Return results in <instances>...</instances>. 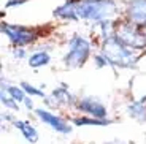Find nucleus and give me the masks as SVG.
I'll return each mask as SVG.
<instances>
[{"mask_svg": "<svg viewBox=\"0 0 146 144\" xmlns=\"http://www.w3.org/2000/svg\"><path fill=\"white\" fill-rule=\"evenodd\" d=\"M116 11L113 0H67L54 15L65 19H88V21H105Z\"/></svg>", "mask_w": 146, "mask_h": 144, "instance_id": "f257e3e1", "label": "nucleus"}, {"mask_svg": "<svg viewBox=\"0 0 146 144\" xmlns=\"http://www.w3.org/2000/svg\"><path fill=\"white\" fill-rule=\"evenodd\" d=\"M103 57L106 59L108 65H121V67H132L138 60V55L127 46L114 38H110L105 41L103 46Z\"/></svg>", "mask_w": 146, "mask_h": 144, "instance_id": "f03ea898", "label": "nucleus"}, {"mask_svg": "<svg viewBox=\"0 0 146 144\" xmlns=\"http://www.w3.org/2000/svg\"><path fill=\"white\" fill-rule=\"evenodd\" d=\"M89 54H91L89 41L80 35H75L68 41V52L65 55V63L68 67H81L88 60Z\"/></svg>", "mask_w": 146, "mask_h": 144, "instance_id": "7ed1b4c3", "label": "nucleus"}, {"mask_svg": "<svg viewBox=\"0 0 146 144\" xmlns=\"http://www.w3.org/2000/svg\"><path fill=\"white\" fill-rule=\"evenodd\" d=\"M116 40L132 51L143 49L146 46V33L140 32L135 24H122L116 32Z\"/></svg>", "mask_w": 146, "mask_h": 144, "instance_id": "20e7f679", "label": "nucleus"}, {"mask_svg": "<svg viewBox=\"0 0 146 144\" xmlns=\"http://www.w3.org/2000/svg\"><path fill=\"white\" fill-rule=\"evenodd\" d=\"M2 32L10 38L11 41L18 46L27 44L30 41H33L35 38V32L32 29H27L24 25H11V24H2Z\"/></svg>", "mask_w": 146, "mask_h": 144, "instance_id": "39448f33", "label": "nucleus"}, {"mask_svg": "<svg viewBox=\"0 0 146 144\" xmlns=\"http://www.w3.org/2000/svg\"><path fill=\"white\" fill-rule=\"evenodd\" d=\"M129 19L137 27H146V0H132L127 8Z\"/></svg>", "mask_w": 146, "mask_h": 144, "instance_id": "423d86ee", "label": "nucleus"}, {"mask_svg": "<svg viewBox=\"0 0 146 144\" xmlns=\"http://www.w3.org/2000/svg\"><path fill=\"white\" fill-rule=\"evenodd\" d=\"M35 112L46 125H49L52 130H56V131H60V133H70V131H72V127H70L68 124H65L60 117L51 114V112L46 111V109H36Z\"/></svg>", "mask_w": 146, "mask_h": 144, "instance_id": "0eeeda50", "label": "nucleus"}, {"mask_svg": "<svg viewBox=\"0 0 146 144\" xmlns=\"http://www.w3.org/2000/svg\"><path fill=\"white\" fill-rule=\"evenodd\" d=\"M78 108L91 114L94 119H105L106 117V108L95 98H83L81 101H78Z\"/></svg>", "mask_w": 146, "mask_h": 144, "instance_id": "6e6552de", "label": "nucleus"}, {"mask_svg": "<svg viewBox=\"0 0 146 144\" xmlns=\"http://www.w3.org/2000/svg\"><path fill=\"white\" fill-rule=\"evenodd\" d=\"M15 127L21 130L22 136L26 138L29 143H36V141H38V133H36V130L33 128L30 124L24 122V120H16V122H15Z\"/></svg>", "mask_w": 146, "mask_h": 144, "instance_id": "1a4fd4ad", "label": "nucleus"}, {"mask_svg": "<svg viewBox=\"0 0 146 144\" xmlns=\"http://www.w3.org/2000/svg\"><path fill=\"white\" fill-rule=\"evenodd\" d=\"M129 114L138 120H146L145 103H141V101H133L132 104H129Z\"/></svg>", "mask_w": 146, "mask_h": 144, "instance_id": "9d476101", "label": "nucleus"}, {"mask_svg": "<svg viewBox=\"0 0 146 144\" xmlns=\"http://www.w3.org/2000/svg\"><path fill=\"white\" fill-rule=\"evenodd\" d=\"M49 62V54L46 51H40V52H35L32 57L29 59V65L36 68V67H41V65H46Z\"/></svg>", "mask_w": 146, "mask_h": 144, "instance_id": "9b49d317", "label": "nucleus"}, {"mask_svg": "<svg viewBox=\"0 0 146 144\" xmlns=\"http://www.w3.org/2000/svg\"><path fill=\"white\" fill-rule=\"evenodd\" d=\"M75 125H108L111 124V120L108 119H92V117H76V119L73 120Z\"/></svg>", "mask_w": 146, "mask_h": 144, "instance_id": "f8f14e48", "label": "nucleus"}, {"mask_svg": "<svg viewBox=\"0 0 146 144\" xmlns=\"http://www.w3.org/2000/svg\"><path fill=\"white\" fill-rule=\"evenodd\" d=\"M52 97H54L57 101H60V103H72V95L68 94V90H67L65 87L56 89L54 92H52Z\"/></svg>", "mask_w": 146, "mask_h": 144, "instance_id": "ddd939ff", "label": "nucleus"}, {"mask_svg": "<svg viewBox=\"0 0 146 144\" xmlns=\"http://www.w3.org/2000/svg\"><path fill=\"white\" fill-rule=\"evenodd\" d=\"M7 90L8 94L11 95V98L18 103V101H24L26 100V95H24V90L19 89V87H15V86H7Z\"/></svg>", "mask_w": 146, "mask_h": 144, "instance_id": "4468645a", "label": "nucleus"}, {"mask_svg": "<svg viewBox=\"0 0 146 144\" xmlns=\"http://www.w3.org/2000/svg\"><path fill=\"white\" fill-rule=\"evenodd\" d=\"M21 86H22V90H24V92H27L29 95H36V97H43V92H41V90H38V89H35V87L30 86V84L22 83Z\"/></svg>", "mask_w": 146, "mask_h": 144, "instance_id": "2eb2a0df", "label": "nucleus"}, {"mask_svg": "<svg viewBox=\"0 0 146 144\" xmlns=\"http://www.w3.org/2000/svg\"><path fill=\"white\" fill-rule=\"evenodd\" d=\"M2 103L7 106V108H11V109H18V103H16L15 100L11 97H7V95L2 92Z\"/></svg>", "mask_w": 146, "mask_h": 144, "instance_id": "dca6fc26", "label": "nucleus"}, {"mask_svg": "<svg viewBox=\"0 0 146 144\" xmlns=\"http://www.w3.org/2000/svg\"><path fill=\"white\" fill-rule=\"evenodd\" d=\"M15 55H16V57H22V55H24V51H22V49L15 51Z\"/></svg>", "mask_w": 146, "mask_h": 144, "instance_id": "f3484780", "label": "nucleus"}, {"mask_svg": "<svg viewBox=\"0 0 146 144\" xmlns=\"http://www.w3.org/2000/svg\"><path fill=\"white\" fill-rule=\"evenodd\" d=\"M24 103H26L27 108H32V100H30V98H26V100H24Z\"/></svg>", "mask_w": 146, "mask_h": 144, "instance_id": "a211bd4d", "label": "nucleus"}, {"mask_svg": "<svg viewBox=\"0 0 146 144\" xmlns=\"http://www.w3.org/2000/svg\"><path fill=\"white\" fill-rule=\"evenodd\" d=\"M106 144H124V143H121V141H110V143H106Z\"/></svg>", "mask_w": 146, "mask_h": 144, "instance_id": "6ab92c4d", "label": "nucleus"}]
</instances>
